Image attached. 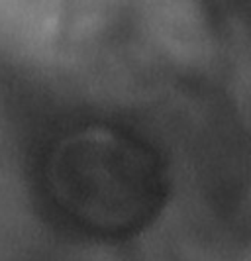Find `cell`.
<instances>
[{
  "instance_id": "obj_1",
  "label": "cell",
  "mask_w": 251,
  "mask_h": 261,
  "mask_svg": "<svg viewBox=\"0 0 251 261\" xmlns=\"http://www.w3.org/2000/svg\"><path fill=\"white\" fill-rule=\"evenodd\" d=\"M30 181L45 218L71 238L116 244L151 224L165 195L155 145L130 118L71 110L41 124Z\"/></svg>"
}]
</instances>
